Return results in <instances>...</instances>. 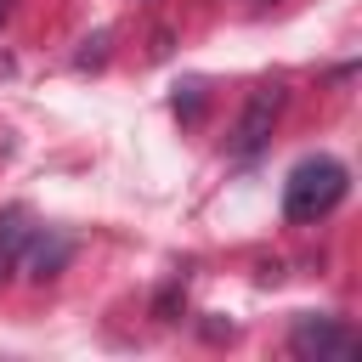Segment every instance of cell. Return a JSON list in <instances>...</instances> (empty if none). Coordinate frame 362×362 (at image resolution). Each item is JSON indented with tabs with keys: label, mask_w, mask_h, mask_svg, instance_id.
Here are the masks:
<instances>
[{
	"label": "cell",
	"mask_w": 362,
	"mask_h": 362,
	"mask_svg": "<svg viewBox=\"0 0 362 362\" xmlns=\"http://www.w3.org/2000/svg\"><path fill=\"white\" fill-rule=\"evenodd\" d=\"M345 187H351V175H345L339 158H305V164H294L288 181H283V215H288L294 226H311V221H322V215L345 198Z\"/></svg>",
	"instance_id": "cell-1"
},
{
	"label": "cell",
	"mask_w": 362,
	"mask_h": 362,
	"mask_svg": "<svg viewBox=\"0 0 362 362\" xmlns=\"http://www.w3.org/2000/svg\"><path fill=\"white\" fill-rule=\"evenodd\" d=\"M277 113H283V85H277V79H272V85H255L249 102H243V119H238V130H232V153H238V158H255V153L266 147Z\"/></svg>",
	"instance_id": "cell-2"
},
{
	"label": "cell",
	"mask_w": 362,
	"mask_h": 362,
	"mask_svg": "<svg viewBox=\"0 0 362 362\" xmlns=\"http://www.w3.org/2000/svg\"><path fill=\"white\" fill-rule=\"evenodd\" d=\"M288 345L300 351V356H351L356 351V334L345 328V322H334V317H300L294 322V334H288Z\"/></svg>",
	"instance_id": "cell-3"
},
{
	"label": "cell",
	"mask_w": 362,
	"mask_h": 362,
	"mask_svg": "<svg viewBox=\"0 0 362 362\" xmlns=\"http://www.w3.org/2000/svg\"><path fill=\"white\" fill-rule=\"evenodd\" d=\"M62 260H68V238H57V232L45 238V232L34 226L28 243H23V255H17V272H28V277H51Z\"/></svg>",
	"instance_id": "cell-4"
},
{
	"label": "cell",
	"mask_w": 362,
	"mask_h": 362,
	"mask_svg": "<svg viewBox=\"0 0 362 362\" xmlns=\"http://www.w3.org/2000/svg\"><path fill=\"white\" fill-rule=\"evenodd\" d=\"M28 232H34V215L28 209H0V277L17 272V255H23Z\"/></svg>",
	"instance_id": "cell-5"
},
{
	"label": "cell",
	"mask_w": 362,
	"mask_h": 362,
	"mask_svg": "<svg viewBox=\"0 0 362 362\" xmlns=\"http://www.w3.org/2000/svg\"><path fill=\"white\" fill-rule=\"evenodd\" d=\"M249 6H272V0H249Z\"/></svg>",
	"instance_id": "cell-6"
}]
</instances>
